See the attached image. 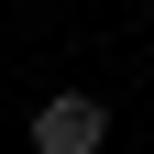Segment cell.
Instances as JSON below:
<instances>
[{
    "mask_svg": "<svg viewBox=\"0 0 154 154\" xmlns=\"http://www.w3.org/2000/svg\"><path fill=\"white\" fill-rule=\"evenodd\" d=\"M110 143V110L88 99V88H55L44 110H33V154H99Z\"/></svg>",
    "mask_w": 154,
    "mask_h": 154,
    "instance_id": "cell-1",
    "label": "cell"
}]
</instances>
